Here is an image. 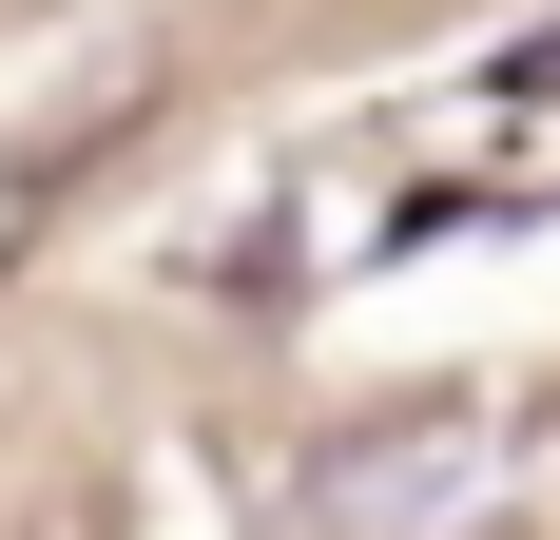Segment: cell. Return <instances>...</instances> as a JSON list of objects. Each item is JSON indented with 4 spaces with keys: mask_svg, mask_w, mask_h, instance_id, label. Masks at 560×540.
Here are the masks:
<instances>
[{
    "mask_svg": "<svg viewBox=\"0 0 560 540\" xmlns=\"http://www.w3.org/2000/svg\"><path fill=\"white\" fill-rule=\"evenodd\" d=\"M483 502H503V444L483 425H368L310 463V521L329 540H483Z\"/></svg>",
    "mask_w": 560,
    "mask_h": 540,
    "instance_id": "cell-1",
    "label": "cell"
}]
</instances>
